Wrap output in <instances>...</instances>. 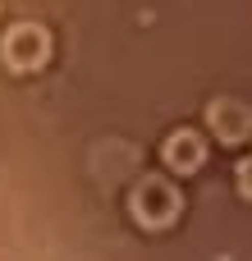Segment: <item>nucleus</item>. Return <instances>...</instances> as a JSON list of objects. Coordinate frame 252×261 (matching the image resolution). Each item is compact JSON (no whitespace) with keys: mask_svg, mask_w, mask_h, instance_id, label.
<instances>
[{"mask_svg":"<svg viewBox=\"0 0 252 261\" xmlns=\"http://www.w3.org/2000/svg\"><path fill=\"white\" fill-rule=\"evenodd\" d=\"M0 50H5V64L9 69H18V73H28V69H37L41 60H46V28H37V23H14L9 32H5V41H0Z\"/></svg>","mask_w":252,"mask_h":261,"instance_id":"f03ea898","label":"nucleus"},{"mask_svg":"<svg viewBox=\"0 0 252 261\" xmlns=\"http://www.w3.org/2000/svg\"><path fill=\"white\" fill-rule=\"evenodd\" d=\"M239 188H243V197H252V156L239 161Z\"/></svg>","mask_w":252,"mask_h":261,"instance_id":"39448f33","label":"nucleus"},{"mask_svg":"<svg viewBox=\"0 0 252 261\" xmlns=\"http://www.w3.org/2000/svg\"><path fill=\"white\" fill-rule=\"evenodd\" d=\"M207 124H211V133L220 138V142H243L252 133V110L243 101H230V96H220V101H211V110H207Z\"/></svg>","mask_w":252,"mask_h":261,"instance_id":"7ed1b4c3","label":"nucleus"},{"mask_svg":"<svg viewBox=\"0 0 252 261\" xmlns=\"http://www.w3.org/2000/svg\"><path fill=\"white\" fill-rule=\"evenodd\" d=\"M179 193L170 188V179H156V174H147L138 188H133V216L147 225V229H165L174 216H179Z\"/></svg>","mask_w":252,"mask_h":261,"instance_id":"f257e3e1","label":"nucleus"},{"mask_svg":"<svg viewBox=\"0 0 252 261\" xmlns=\"http://www.w3.org/2000/svg\"><path fill=\"white\" fill-rule=\"evenodd\" d=\"M202 138L193 133V128H179V133H170L165 138V165L170 170H179V174H193L197 165H202Z\"/></svg>","mask_w":252,"mask_h":261,"instance_id":"20e7f679","label":"nucleus"}]
</instances>
